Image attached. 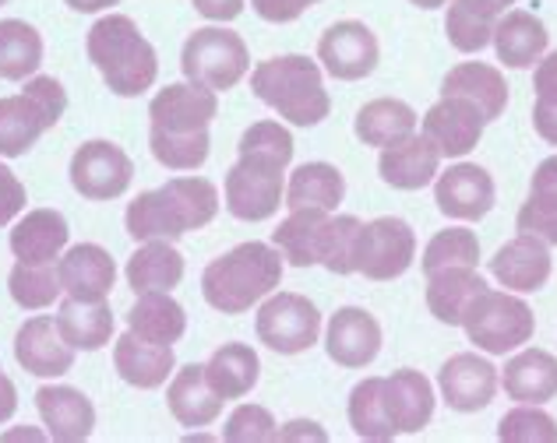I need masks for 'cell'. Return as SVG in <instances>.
Instances as JSON below:
<instances>
[{
    "label": "cell",
    "mask_w": 557,
    "mask_h": 443,
    "mask_svg": "<svg viewBox=\"0 0 557 443\" xmlns=\"http://www.w3.org/2000/svg\"><path fill=\"white\" fill-rule=\"evenodd\" d=\"M237 166L226 173V208L240 221H265L286 198L283 173L293 162V135L275 121H258L240 135Z\"/></svg>",
    "instance_id": "obj_1"
},
{
    "label": "cell",
    "mask_w": 557,
    "mask_h": 443,
    "mask_svg": "<svg viewBox=\"0 0 557 443\" xmlns=\"http://www.w3.org/2000/svg\"><path fill=\"white\" fill-rule=\"evenodd\" d=\"M219 215V190L205 176H173L159 190H145L127 204L124 226L131 240H181Z\"/></svg>",
    "instance_id": "obj_2"
},
{
    "label": "cell",
    "mask_w": 557,
    "mask_h": 443,
    "mask_svg": "<svg viewBox=\"0 0 557 443\" xmlns=\"http://www.w3.org/2000/svg\"><path fill=\"white\" fill-rule=\"evenodd\" d=\"M283 282V254L269 243H240L230 254L215 257L201 275L205 303L219 314H247L255 303L272 295Z\"/></svg>",
    "instance_id": "obj_3"
},
{
    "label": "cell",
    "mask_w": 557,
    "mask_h": 443,
    "mask_svg": "<svg viewBox=\"0 0 557 443\" xmlns=\"http://www.w3.org/2000/svg\"><path fill=\"white\" fill-rule=\"evenodd\" d=\"M89 61L102 74V81L113 96L138 99L145 96L159 78V56L152 42L138 33V25L127 14H107L89 28L85 39Z\"/></svg>",
    "instance_id": "obj_4"
},
{
    "label": "cell",
    "mask_w": 557,
    "mask_h": 443,
    "mask_svg": "<svg viewBox=\"0 0 557 443\" xmlns=\"http://www.w3.org/2000/svg\"><path fill=\"white\" fill-rule=\"evenodd\" d=\"M251 92L293 127H318L332 110L321 67L300 53L261 61L251 71Z\"/></svg>",
    "instance_id": "obj_5"
},
{
    "label": "cell",
    "mask_w": 557,
    "mask_h": 443,
    "mask_svg": "<svg viewBox=\"0 0 557 443\" xmlns=\"http://www.w3.org/2000/svg\"><path fill=\"white\" fill-rule=\"evenodd\" d=\"M67 113L64 85L50 74H33L18 96L0 99V155L22 159Z\"/></svg>",
    "instance_id": "obj_6"
},
{
    "label": "cell",
    "mask_w": 557,
    "mask_h": 443,
    "mask_svg": "<svg viewBox=\"0 0 557 443\" xmlns=\"http://www.w3.org/2000/svg\"><path fill=\"white\" fill-rule=\"evenodd\" d=\"M462 328L469 342L487 352V356H505V352H516L525 342H533L536 317L519 295L487 289L469 303Z\"/></svg>",
    "instance_id": "obj_7"
},
{
    "label": "cell",
    "mask_w": 557,
    "mask_h": 443,
    "mask_svg": "<svg viewBox=\"0 0 557 443\" xmlns=\"http://www.w3.org/2000/svg\"><path fill=\"white\" fill-rule=\"evenodd\" d=\"M181 71L187 81H195L201 88L230 92L251 71V53H247V42L237 33L209 25L187 36L181 50Z\"/></svg>",
    "instance_id": "obj_8"
},
{
    "label": "cell",
    "mask_w": 557,
    "mask_h": 443,
    "mask_svg": "<svg viewBox=\"0 0 557 443\" xmlns=\"http://www.w3.org/2000/svg\"><path fill=\"white\" fill-rule=\"evenodd\" d=\"M258 342L269 345L278 356H300L321 334L318 306L300 292H275L261 303L255 317Z\"/></svg>",
    "instance_id": "obj_9"
},
{
    "label": "cell",
    "mask_w": 557,
    "mask_h": 443,
    "mask_svg": "<svg viewBox=\"0 0 557 443\" xmlns=\"http://www.w3.org/2000/svg\"><path fill=\"white\" fill-rule=\"evenodd\" d=\"M135 180V162L113 141H85L71 155V187L85 201H113L124 198Z\"/></svg>",
    "instance_id": "obj_10"
},
{
    "label": "cell",
    "mask_w": 557,
    "mask_h": 443,
    "mask_svg": "<svg viewBox=\"0 0 557 443\" xmlns=\"http://www.w3.org/2000/svg\"><path fill=\"white\" fill-rule=\"evenodd\" d=\"M417 236L403 218H374L360 232V275L371 282H392L413 268Z\"/></svg>",
    "instance_id": "obj_11"
},
{
    "label": "cell",
    "mask_w": 557,
    "mask_h": 443,
    "mask_svg": "<svg viewBox=\"0 0 557 443\" xmlns=\"http://www.w3.org/2000/svg\"><path fill=\"white\" fill-rule=\"evenodd\" d=\"M318 61L332 78L360 81V78H368V74H374L381 61L377 36L363 22H354V18L335 22L318 42Z\"/></svg>",
    "instance_id": "obj_12"
},
{
    "label": "cell",
    "mask_w": 557,
    "mask_h": 443,
    "mask_svg": "<svg viewBox=\"0 0 557 443\" xmlns=\"http://www.w3.org/2000/svg\"><path fill=\"white\" fill-rule=\"evenodd\" d=\"M437 388L448 408L456 412H480L494 402L497 388H502V374L491 359L476 356V352H459L451 356L442 374H437Z\"/></svg>",
    "instance_id": "obj_13"
},
{
    "label": "cell",
    "mask_w": 557,
    "mask_h": 443,
    "mask_svg": "<svg viewBox=\"0 0 557 443\" xmlns=\"http://www.w3.org/2000/svg\"><path fill=\"white\" fill-rule=\"evenodd\" d=\"M434 201L442 215L459 218V221H480L494 208L497 190L491 173L483 166H473V162H459L448 173L437 176L434 183Z\"/></svg>",
    "instance_id": "obj_14"
},
{
    "label": "cell",
    "mask_w": 557,
    "mask_h": 443,
    "mask_svg": "<svg viewBox=\"0 0 557 443\" xmlns=\"http://www.w3.org/2000/svg\"><path fill=\"white\" fill-rule=\"evenodd\" d=\"M149 116L156 130H170V135L205 130L219 116V92L201 88L195 81L166 85L163 92L152 99Z\"/></svg>",
    "instance_id": "obj_15"
},
{
    "label": "cell",
    "mask_w": 557,
    "mask_h": 443,
    "mask_svg": "<svg viewBox=\"0 0 557 443\" xmlns=\"http://www.w3.org/2000/svg\"><path fill=\"white\" fill-rule=\"evenodd\" d=\"M325 352L335 366L346 369H363L377 359L381 352V324L374 314L360 306H343L335 309L325 331Z\"/></svg>",
    "instance_id": "obj_16"
},
{
    "label": "cell",
    "mask_w": 557,
    "mask_h": 443,
    "mask_svg": "<svg viewBox=\"0 0 557 443\" xmlns=\"http://www.w3.org/2000/svg\"><path fill=\"white\" fill-rule=\"evenodd\" d=\"M483 127H487L483 113L473 102L456 96H442V102H434L428 116H423V135L437 144L442 159H462L473 152L483 138Z\"/></svg>",
    "instance_id": "obj_17"
},
{
    "label": "cell",
    "mask_w": 557,
    "mask_h": 443,
    "mask_svg": "<svg viewBox=\"0 0 557 443\" xmlns=\"http://www.w3.org/2000/svg\"><path fill=\"white\" fill-rule=\"evenodd\" d=\"M57 275L71 300L102 303L116 282V264L110 250H102L99 243H75L57 261Z\"/></svg>",
    "instance_id": "obj_18"
},
{
    "label": "cell",
    "mask_w": 557,
    "mask_h": 443,
    "mask_svg": "<svg viewBox=\"0 0 557 443\" xmlns=\"http://www.w3.org/2000/svg\"><path fill=\"white\" fill-rule=\"evenodd\" d=\"M14 359L33 377H64L75 366V349L61 338L53 317H33L14 334Z\"/></svg>",
    "instance_id": "obj_19"
},
{
    "label": "cell",
    "mask_w": 557,
    "mask_h": 443,
    "mask_svg": "<svg viewBox=\"0 0 557 443\" xmlns=\"http://www.w3.org/2000/svg\"><path fill=\"white\" fill-rule=\"evenodd\" d=\"M550 271H554L550 246L525 232H519L516 240H508L491 257V275L511 292H540L547 286Z\"/></svg>",
    "instance_id": "obj_20"
},
{
    "label": "cell",
    "mask_w": 557,
    "mask_h": 443,
    "mask_svg": "<svg viewBox=\"0 0 557 443\" xmlns=\"http://www.w3.org/2000/svg\"><path fill=\"white\" fill-rule=\"evenodd\" d=\"M442 169V152L428 135H409L399 144L381 148L377 173L395 190H420L428 187Z\"/></svg>",
    "instance_id": "obj_21"
},
{
    "label": "cell",
    "mask_w": 557,
    "mask_h": 443,
    "mask_svg": "<svg viewBox=\"0 0 557 443\" xmlns=\"http://www.w3.org/2000/svg\"><path fill=\"white\" fill-rule=\"evenodd\" d=\"M113 369L131 388L156 391V388H163L166 377L177 369V356H173V345L145 342L135 331H127L113 342Z\"/></svg>",
    "instance_id": "obj_22"
},
{
    "label": "cell",
    "mask_w": 557,
    "mask_h": 443,
    "mask_svg": "<svg viewBox=\"0 0 557 443\" xmlns=\"http://www.w3.org/2000/svg\"><path fill=\"white\" fill-rule=\"evenodd\" d=\"M36 408L57 443H82L96 430V408L78 388H39Z\"/></svg>",
    "instance_id": "obj_23"
},
{
    "label": "cell",
    "mask_w": 557,
    "mask_h": 443,
    "mask_svg": "<svg viewBox=\"0 0 557 443\" xmlns=\"http://www.w3.org/2000/svg\"><path fill=\"white\" fill-rule=\"evenodd\" d=\"M491 42L497 50V61H502L505 67L525 71L547 53L550 33L533 11H505L502 18H497V25H494V39Z\"/></svg>",
    "instance_id": "obj_24"
},
{
    "label": "cell",
    "mask_w": 557,
    "mask_h": 443,
    "mask_svg": "<svg viewBox=\"0 0 557 443\" xmlns=\"http://www.w3.org/2000/svg\"><path fill=\"white\" fill-rule=\"evenodd\" d=\"M442 96H456V99L473 102L487 124L497 121V116H505V110H508L505 74L491 64H480V61H466L459 67H451L442 81Z\"/></svg>",
    "instance_id": "obj_25"
},
{
    "label": "cell",
    "mask_w": 557,
    "mask_h": 443,
    "mask_svg": "<svg viewBox=\"0 0 557 443\" xmlns=\"http://www.w3.org/2000/svg\"><path fill=\"white\" fill-rule=\"evenodd\" d=\"M67 236L71 229L61 212L36 208L11 229V254L25 264H53V261H61Z\"/></svg>",
    "instance_id": "obj_26"
},
{
    "label": "cell",
    "mask_w": 557,
    "mask_h": 443,
    "mask_svg": "<svg viewBox=\"0 0 557 443\" xmlns=\"http://www.w3.org/2000/svg\"><path fill=\"white\" fill-rule=\"evenodd\" d=\"M385 408L399 433H420L434 419V388L420 369L385 377Z\"/></svg>",
    "instance_id": "obj_27"
},
{
    "label": "cell",
    "mask_w": 557,
    "mask_h": 443,
    "mask_svg": "<svg viewBox=\"0 0 557 443\" xmlns=\"http://www.w3.org/2000/svg\"><path fill=\"white\" fill-rule=\"evenodd\" d=\"M502 388L519 405H547L557 397V359L544 349H525L505 363Z\"/></svg>",
    "instance_id": "obj_28"
},
{
    "label": "cell",
    "mask_w": 557,
    "mask_h": 443,
    "mask_svg": "<svg viewBox=\"0 0 557 443\" xmlns=\"http://www.w3.org/2000/svg\"><path fill=\"white\" fill-rule=\"evenodd\" d=\"M184 282V254L173 240H145L127 261V286L135 295L173 292Z\"/></svg>",
    "instance_id": "obj_29"
},
{
    "label": "cell",
    "mask_w": 557,
    "mask_h": 443,
    "mask_svg": "<svg viewBox=\"0 0 557 443\" xmlns=\"http://www.w3.org/2000/svg\"><path fill=\"white\" fill-rule=\"evenodd\" d=\"M166 402H170L173 419L181 426H190V430H195V426H212L219 419V412H223V397L205 380L201 363H187L177 369V377H173L166 391Z\"/></svg>",
    "instance_id": "obj_30"
},
{
    "label": "cell",
    "mask_w": 557,
    "mask_h": 443,
    "mask_svg": "<svg viewBox=\"0 0 557 443\" xmlns=\"http://www.w3.org/2000/svg\"><path fill=\"white\" fill-rule=\"evenodd\" d=\"M258 377H261L258 352L244 342H226L223 349L212 352L209 363H205V380L212 383V391L223 397V402L247 397L258 388Z\"/></svg>",
    "instance_id": "obj_31"
},
{
    "label": "cell",
    "mask_w": 557,
    "mask_h": 443,
    "mask_svg": "<svg viewBox=\"0 0 557 443\" xmlns=\"http://www.w3.org/2000/svg\"><path fill=\"white\" fill-rule=\"evenodd\" d=\"M487 289L491 286L476 275V268H445L428 275V306L448 328H462L469 303Z\"/></svg>",
    "instance_id": "obj_32"
},
{
    "label": "cell",
    "mask_w": 557,
    "mask_h": 443,
    "mask_svg": "<svg viewBox=\"0 0 557 443\" xmlns=\"http://www.w3.org/2000/svg\"><path fill=\"white\" fill-rule=\"evenodd\" d=\"M127 331H135L145 342L173 345V342H181L187 331V314L170 292H145L138 295V303L127 309Z\"/></svg>",
    "instance_id": "obj_33"
},
{
    "label": "cell",
    "mask_w": 557,
    "mask_h": 443,
    "mask_svg": "<svg viewBox=\"0 0 557 443\" xmlns=\"http://www.w3.org/2000/svg\"><path fill=\"white\" fill-rule=\"evenodd\" d=\"M346 198V176L329 166V162H307L289 176L283 204L289 212L297 208H318V212H335Z\"/></svg>",
    "instance_id": "obj_34"
},
{
    "label": "cell",
    "mask_w": 557,
    "mask_h": 443,
    "mask_svg": "<svg viewBox=\"0 0 557 443\" xmlns=\"http://www.w3.org/2000/svg\"><path fill=\"white\" fill-rule=\"evenodd\" d=\"M329 215L332 212H318V208L289 212L283 221H278V229H272V246L293 264V268H314Z\"/></svg>",
    "instance_id": "obj_35"
},
{
    "label": "cell",
    "mask_w": 557,
    "mask_h": 443,
    "mask_svg": "<svg viewBox=\"0 0 557 443\" xmlns=\"http://www.w3.org/2000/svg\"><path fill=\"white\" fill-rule=\"evenodd\" d=\"M354 130L363 144H399L409 135H417V110L403 99H371L368 106H360Z\"/></svg>",
    "instance_id": "obj_36"
},
{
    "label": "cell",
    "mask_w": 557,
    "mask_h": 443,
    "mask_svg": "<svg viewBox=\"0 0 557 443\" xmlns=\"http://www.w3.org/2000/svg\"><path fill=\"white\" fill-rule=\"evenodd\" d=\"M57 331L75 352H99L102 345H110L113 338V314L107 300L102 303H82L71 300L57 314Z\"/></svg>",
    "instance_id": "obj_37"
},
{
    "label": "cell",
    "mask_w": 557,
    "mask_h": 443,
    "mask_svg": "<svg viewBox=\"0 0 557 443\" xmlns=\"http://www.w3.org/2000/svg\"><path fill=\"white\" fill-rule=\"evenodd\" d=\"M502 18L491 0H451L445 14L448 42L459 53H480L494 39V25Z\"/></svg>",
    "instance_id": "obj_38"
},
{
    "label": "cell",
    "mask_w": 557,
    "mask_h": 443,
    "mask_svg": "<svg viewBox=\"0 0 557 443\" xmlns=\"http://www.w3.org/2000/svg\"><path fill=\"white\" fill-rule=\"evenodd\" d=\"M349 426L360 440H371V443H388L399 436V430L392 426L388 419V408H385V377H368L360 380L354 394H349Z\"/></svg>",
    "instance_id": "obj_39"
},
{
    "label": "cell",
    "mask_w": 557,
    "mask_h": 443,
    "mask_svg": "<svg viewBox=\"0 0 557 443\" xmlns=\"http://www.w3.org/2000/svg\"><path fill=\"white\" fill-rule=\"evenodd\" d=\"M42 64V36L22 18L0 22V78L25 81Z\"/></svg>",
    "instance_id": "obj_40"
},
{
    "label": "cell",
    "mask_w": 557,
    "mask_h": 443,
    "mask_svg": "<svg viewBox=\"0 0 557 443\" xmlns=\"http://www.w3.org/2000/svg\"><path fill=\"white\" fill-rule=\"evenodd\" d=\"M360 232L363 221L357 215H329L325 236H321L318 264L332 275H357L360 268Z\"/></svg>",
    "instance_id": "obj_41"
},
{
    "label": "cell",
    "mask_w": 557,
    "mask_h": 443,
    "mask_svg": "<svg viewBox=\"0 0 557 443\" xmlns=\"http://www.w3.org/2000/svg\"><path fill=\"white\" fill-rule=\"evenodd\" d=\"M149 148L159 166L166 169H177V173H190V169H201L209 162L212 152V138H209V127L205 130H190V135H170V130H149Z\"/></svg>",
    "instance_id": "obj_42"
},
{
    "label": "cell",
    "mask_w": 557,
    "mask_h": 443,
    "mask_svg": "<svg viewBox=\"0 0 557 443\" xmlns=\"http://www.w3.org/2000/svg\"><path fill=\"white\" fill-rule=\"evenodd\" d=\"M8 289H11V300L22 309H47L53 306L57 295L64 292L61 275L53 271V264H25V261H18L11 268Z\"/></svg>",
    "instance_id": "obj_43"
},
{
    "label": "cell",
    "mask_w": 557,
    "mask_h": 443,
    "mask_svg": "<svg viewBox=\"0 0 557 443\" xmlns=\"http://www.w3.org/2000/svg\"><path fill=\"white\" fill-rule=\"evenodd\" d=\"M480 264V240L473 229H442L423 250V275L445 268H476Z\"/></svg>",
    "instance_id": "obj_44"
},
{
    "label": "cell",
    "mask_w": 557,
    "mask_h": 443,
    "mask_svg": "<svg viewBox=\"0 0 557 443\" xmlns=\"http://www.w3.org/2000/svg\"><path fill=\"white\" fill-rule=\"evenodd\" d=\"M533 88H536L533 127L547 144H557V50L536 61Z\"/></svg>",
    "instance_id": "obj_45"
},
{
    "label": "cell",
    "mask_w": 557,
    "mask_h": 443,
    "mask_svg": "<svg viewBox=\"0 0 557 443\" xmlns=\"http://www.w3.org/2000/svg\"><path fill=\"white\" fill-rule=\"evenodd\" d=\"M497 440L505 443H557V422L540 405L511 408L508 416L497 422Z\"/></svg>",
    "instance_id": "obj_46"
},
{
    "label": "cell",
    "mask_w": 557,
    "mask_h": 443,
    "mask_svg": "<svg viewBox=\"0 0 557 443\" xmlns=\"http://www.w3.org/2000/svg\"><path fill=\"white\" fill-rule=\"evenodd\" d=\"M223 440L226 443H269V440H278L272 412L261 408V405H240V408H233V416L226 419Z\"/></svg>",
    "instance_id": "obj_47"
},
{
    "label": "cell",
    "mask_w": 557,
    "mask_h": 443,
    "mask_svg": "<svg viewBox=\"0 0 557 443\" xmlns=\"http://www.w3.org/2000/svg\"><path fill=\"white\" fill-rule=\"evenodd\" d=\"M516 226L519 232L536 236V240H544L547 246H557V201L530 194V201H525L516 215Z\"/></svg>",
    "instance_id": "obj_48"
},
{
    "label": "cell",
    "mask_w": 557,
    "mask_h": 443,
    "mask_svg": "<svg viewBox=\"0 0 557 443\" xmlns=\"http://www.w3.org/2000/svg\"><path fill=\"white\" fill-rule=\"evenodd\" d=\"M25 183L14 176V169H8L4 162H0V229L11 226L14 218L25 212Z\"/></svg>",
    "instance_id": "obj_49"
},
{
    "label": "cell",
    "mask_w": 557,
    "mask_h": 443,
    "mask_svg": "<svg viewBox=\"0 0 557 443\" xmlns=\"http://www.w3.org/2000/svg\"><path fill=\"white\" fill-rule=\"evenodd\" d=\"M251 4H255V11H258L265 22H272V25H286V22H297L307 8L321 4V0H251Z\"/></svg>",
    "instance_id": "obj_50"
},
{
    "label": "cell",
    "mask_w": 557,
    "mask_h": 443,
    "mask_svg": "<svg viewBox=\"0 0 557 443\" xmlns=\"http://www.w3.org/2000/svg\"><path fill=\"white\" fill-rule=\"evenodd\" d=\"M190 4L209 22H233L244 14V0H190Z\"/></svg>",
    "instance_id": "obj_51"
},
{
    "label": "cell",
    "mask_w": 557,
    "mask_h": 443,
    "mask_svg": "<svg viewBox=\"0 0 557 443\" xmlns=\"http://www.w3.org/2000/svg\"><path fill=\"white\" fill-rule=\"evenodd\" d=\"M530 194L533 198H550V201H557V155L544 159L536 166L533 183H530Z\"/></svg>",
    "instance_id": "obj_52"
},
{
    "label": "cell",
    "mask_w": 557,
    "mask_h": 443,
    "mask_svg": "<svg viewBox=\"0 0 557 443\" xmlns=\"http://www.w3.org/2000/svg\"><path fill=\"white\" fill-rule=\"evenodd\" d=\"M325 440V430H318V422H304V419H297V422H289L283 433H278V440Z\"/></svg>",
    "instance_id": "obj_53"
},
{
    "label": "cell",
    "mask_w": 557,
    "mask_h": 443,
    "mask_svg": "<svg viewBox=\"0 0 557 443\" xmlns=\"http://www.w3.org/2000/svg\"><path fill=\"white\" fill-rule=\"evenodd\" d=\"M14 408H18V391H14L11 377L0 374V422H8L14 416Z\"/></svg>",
    "instance_id": "obj_54"
},
{
    "label": "cell",
    "mask_w": 557,
    "mask_h": 443,
    "mask_svg": "<svg viewBox=\"0 0 557 443\" xmlns=\"http://www.w3.org/2000/svg\"><path fill=\"white\" fill-rule=\"evenodd\" d=\"M64 4L78 14H96V11H107L113 4H121V0H64Z\"/></svg>",
    "instance_id": "obj_55"
},
{
    "label": "cell",
    "mask_w": 557,
    "mask_h": 443,
    "mask_svg": "<svg viewBox=\"0 0 557 443\" xmlns=\"http://www.w3.org/2000/svg\"><path fill=\"white\" fill-rule=\"evenodd\" d=\"M417 8H423V11H434V8H445L448 0H413Z\"/></svg>",
    "instance_id": "obj_56"
},
{
    "label": "cell",
    "mask_w": 557,
    "mask_h": 443,
    "mask_svg": "<svg viewBox=\"0 0 557 443\" xmlns=\"http://www.w3.org/2000/svg\"><path fill=\"white\" fill-rule=\"evenodd\" d=\"M491 4H494L497 11H502V14H505V11H511V4H516V0H491Z\"/></svg>",
    "instance_id": "obj_57"
},
{
    "label": "cell",
    "mask_w": 557,
    "mask_h": 443,
    "mask_svg": "<svg viewBox=\"0 0 557 443\" xmlns=\"http://www.w3.org/2000/svg\"><path fill=\"white\" fill-rule=\"evenodd\" d=\"M4 4H11V0H0V8H4Z\"/></svg>",
    "instance_id": "obj_58"
}]
</instances>
